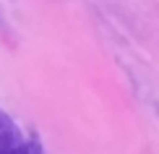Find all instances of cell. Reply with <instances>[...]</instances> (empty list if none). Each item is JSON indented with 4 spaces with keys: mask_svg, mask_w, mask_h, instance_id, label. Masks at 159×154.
<instances>
[{
    "mask_svg": "<svg viewBox=\"0 0 159 154\" xmlns=\"http://www.w3.org/2000/svg\"><path fill=\"white\" fill-rule=\"evenodd\" d=\"M0 154H42V149H39L37 141H24V144L13 146V149H5V152H0Z\"/></svg>",
    "mask_w": 159,
    "mask_h": 154,
    "instance_id": "2",
    "label": "cell"
},
{
    "mask_svg": "<svg viewBox=\"0 0 159 154\" xmlns=\"http://www.w3.org/2000/svg\"><path fill=\"white\" fill-rule=\"evenodd\" d=\"M24 141L26 138H24V133L18 131V125L13 123V118L8 115V112L0 110V152L13 149V146L24 144Z\"/></svg>",
    "mask_w": 159,
    "mask_h": 154,
    "instance_id": "1",
    "label": "cell"
}]
</instances>
